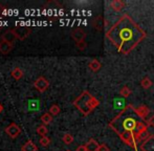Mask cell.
Masks as SVG:
<instances>
[{
  "label": "cell",
  "mask_w": 154,
  "mask_h": 151,
  "mask_svg": "<svg viewBox=\"0 0 154 151\" xmlns=\"http://www.w3.org/2000/svg\"><path fill=\"white\" fill-rule=\"evenodd\" d=\"M106 38L116 47L119 53L128 55L146 38V33L126 14L108 29Z\"/></svg>",
  "instance_id": "1"
},
{
  "label": "cell",
  "mask_w": 154,
  "mask_h": 151,
  "mask_svg": "<svg viewBox=\"0 0 154 151\" xmlns=\"http://www.w3.org/2000/svg\"><path fill=\"white\" fill-rule=\"evenodd\" d=\"M135 107L132 104H128L121 112L118 113L109 122V127L118 134V137L127 145V142L136 131L140 121L136 120V113L134 111Z\"/></svg>",
  "instance_id": "2"
},
{
  "label": "cell",
  "mask_w": 154,
  "mask_h": 151,
  "mask_svg": "<svg viewBox=\"0 0 154 151\" xmlns=\"http://www.w3.org/2000/svg\"><path fill=\"white\" fill-rule=\"evenodd\" d=\"M73 106L79 109L84 116H88L100 105V101L92 96L88 90H84L72 102Z\"/></svg>",
  "instance_id": "3"
},
{
  "label": "cell",
  "mask_w": 154,
  "mask_h": 151,
  "mask_svg": "<svg viewBox=\"0 0 154 151\" xmlns=\"http://www.w3.org/2000/svg\"><path fill=\"white\" fill-rule=\"evenodd\" d=\"M13 32L15 33L17 39H19V40H24V39H26L29 36V34L32 33V29L29 26L18 25V26H16L13 29Z\"/></svg>",
  "instance_id": "4"
},
{
  "label": "cell",
  "mask_w": 154,
  "mask_h": 151,
  "mask_svg": "<svg viewBox=\"0 0 154 151\" xmlns=\"http://www.w3.org/2000/svg\"><path fill=\"white\" fill-rule=\"evenodd\" d=\"M34 86H35V88L38 90V91L44 92L45 90L49 87V82L47 81L44 77H42V76H41V77H39L38 79L34 82Z\"/></svg>",
  "instance_id": "5"
},
{
  "label": "cell",
  "mask_w": 154,
  "mask_h": 151,
  "mask_svg": "<svg viewBox=\"0 0 154 151\" xmlns=\"http://www.w3.org/2000/svg\"><path fill=\"white\" fill-rule=\"evenodd\" d=\"M4 130H5L6 134H8V137H12V139H16L21 133V128L15 123H11Z\"/></svg>",
  "instance_id": "6"
},
{
  "label": "cell",
  "mask_w": 154,
  "mask_h": 151,
  "mask_svg": "<svg viewBox=\"0 0 154 151\" xmlns=\"http://www.w3.org/2000/svg\"><path fill=\"white\" fill-rule=\"evenodd\" d=\"M134 111H135L136 116L140 119L146 120V118H148L149 113H150V108L148 106H146V105H140V106L134 108Z\"/></svg>",
  "instance_id": "7"
},
{
  "label": "cell",
  "mask_w": 154,
  "mask_h": 151,
  "mask_svg": "<svg viewBox=\"0 0 154 151\" xmlns=\"http://www.w3.org/2000/svg\"><path fill=\"white\" fill-rule=\"evenodd\" d=\"M140 151H154V134H150V137L145 140L140 144Z\"/></svg>",
  "instance_id": "8"
},
{
  "label": "cell",
  "mask_w": 154,
  "mask_h": 151,
  "mask_svg": "<svg viewBox=\"0 0 154 151\" xmlns=\"http://www.w3.org/2000/svg\"><path fill=\"white\" fill-rule=\"evenodd\" d=\"M71 37H72L73 40L75 41V43L81 42V41L85 40L86 33H85V31H84V29L78 27V29H75L72 32H71Z\"/></svg>",
  "instance_id": "9"
},
{
  "label": "cell",
  "mask_w": 154,
  "mask_h": 151,
  "mask_svg": "<svg viewBox=\"0 0 154 151\" xmlns=\"http://www.w3.org/2000/svg\"><path fill=\"white\" fill-rule=\"evenodd\" d=\"M2 41H5L8 43H11V44H14L15 40L17 39L15 33L13 32V29H10V31H6L5 33L2 34Z\"/></svg>",
  "instance_id": "10"
},
{
  "label": "cell",
  "mask_w": 154,
  "mask_h": 151,
  "mask_svg": "<svg viewBox=\"0 0 154 151\" xmlns=\"http://www.w3.org/2000/svg\"><path fill=\"white\" fill-rule=\"evenodd\" d=\"M105 24H106V21L102 16L95 17L92 21V26L95 29H97V31H102L104 29V26H105Z\"/></svg>",
  "instance_id": "11"
},
{
  "label": "cell",
  "mask_w": 154,
  "mask_h": 151,
  "mask_svg": "<svg viewBox=\"0 0 154 151\" xmlns=\"http://www.w3.org/2000/svg\"><path fill=\"white\" fill-rule=\"evenodd\" d=\"M13 49V44L8 43L5 41H0V53L2 55H8L11 51Z\"/></svg>",
  "instance_id": "12"
},
{
  "label": "cell",
  "mask_w": 154,
  "mask_h": 151,
  "mask_svg": "<svg viewBox=\"0 0 154 151\" xmlns=\"http://www.w3.org/2000/svg\"><path fill=\"white\" fill-rule=\"evenodd\" d=\"M86 149L87 151H97L100 147V144L95 141L94 139H90L89 141L86 143Z\"/></svg>",
  "instance_id": "13"
},
{
  "label": "cell",
  "mask_w": 154,
  "mask_h": 151,
  "mask_svg": "<svg viewBox=\"0 0 154 151\" xmlns=\"http://www.w3.org/2000/svg\"><path fill=\"white\" fill-rule=\"evenodd\" d=\"M88 67H89V69L91 70V72H99V70L101 69L102 64L100 63L99 60L93 59V60H91V61L89 62V63H88Z\"/></svg>",
  "instance_id": "14"
},
{
  "label": "cell",
  "mask_w": 154,
  "mask_h": 151,
  "mask_svg": "<svg viewBox=\"0 0 154 151\" xmlns=\"http://www.w3.org/2000/svg\"><path fill=\"white\" fill-rule=\"evenodd\" d=\"M110 6H111V8L114 12H121L124 8V6H125V3H124L122 0H113L110 3Z\"/></svg>",
  "instance_id": "15"
},
{
  "label": "cell",
  "mask_w": 154,
  "mask_h": 151,
  "mask_svg": "<svg viewBox=\"0 0 154 151\" xmlns=\"http://www.w3.org/2000/svg\"><path fill=\"white\" fill-rule=\"evenodd\" d=\"M21 150L22 151H38V148H37V146L35 145L32 141H27L26 143L22 146Z\"/></svg>",
  "instance_id": "16"
},
{
  "label": "cell",
  "mask_w": 154,
  "mask_h": 151,
  "mask_svg": "<svg viewBox=\"0 0 154 151\" xmlns=\"http://www.w3.org/2000/svg\"><path fill=\"white\" fill-rule=\"evenodd\" d=\"M53 116H51V113L48 112H45L42 114V116H41V121H42L43 125H48L51 124V122H53Z\"/></svg>",
  "instance_id": "17"
},
{
  "label": "cell",
  "mask_w": 154,
  "mask_h": 151,
  "mask_svg": "<svg viewBox=\"0 0 154 151\" xmlns=\"http://www.w3.org/2000/svg\"><path fill=\"white\" fill-rule=\"evenodd\" d=\"M11 75H12V77L14 78L15 80H20L21 78L23 77V72L21 70V68H19V67H16L15 69H13L12 70V72H11Z\"/></svg>",
  "instance_id": "18"
},
{
  "label": "cell",
  "mask_w": 154,
  "mask_h": 151,
  "mask_svg": "<svg viewBox=\"0 0 154 151\" xmlns=\"http://www.w3.org/2000/svg\"><path fill=\"white\" fill-rule=\"evenodd\" d=\"M152 85H153L152 81H151L148 77H145L144 79H142V81H140V86H142L144 89H148V88H150Z\"/></svg>",
  "instance_id": "19"
},
{
  "label": "cell",
  "mask_w": 154,
  "mask_h": 151,
  "mask_svg": "<svg viewBox=\"0 0 154 151\" xmlns=\"http://www.w3.org/2000/svg\"><path fill=\"white\" fill-rule=\"evenodd\" d=\"M131 94H132V90L130 89L128 86H124V87L121 88V90H120V94L123 96L124 98H128L129 96H131Z\"/></svg>",
  "instance_id": "20"
},
{
  "label": "cell",
  "mask_w": 154,
  "mask_h": 151,
  "mask_svg": "<svg viewBox=\"0 0 154 151\" xmlns=\"http://www.w3.org/2000/svg\"><path fill=\"white\" fill-rule=\"evenodd\" d=\"M36 131H37V133H38L39 135H41L42 137H46V134H47V128L45 125H40V126H38Z\"/></svg>",
  "instance_id": "21"
},
{
  "label": "cell",
  "mask_w": 154,
  "mask_h": 151,
  "mask_svg": "<svg viewBox=\"0 0 154 151\" xmlns=\"http://www.w3.org/2000/svg\"><path fill=\"white\" fill-rule=\"evenodd\" d=\"M62 141H63V143H65L66 145H70V144L73 142V137L70 134V133H65L62 137Z\"/></svg>",
  "instance_id": "22"
},
{
  "label": "cell",
  "mask_w": 154,
  "mask_h": 151,
  "mask_svg": "<svg viewBox=\"0 0 154 151\" xmlns=\"http://www.w3.org/2000/svg\"><path fill=\"white\" fill-rule=\"evenodd\" d=\"M60 111H61V109H60V107L58 106L57 104H54L51 106V108H49V113L51 114V116H58V114L60 113Z\"/></svg>",
  "instance_id": "23"
},
{
  "label": "cell",
  "mask_w": 154,
  "mask_h": 151,
  "mask_svg": "<svg viewBox=\"0 0 154 151\" xmlns=\"http://www.w3.org/2000/svg\"><path fill=\"white\" fill-rule=\"evenodd\" d=\"M40 144L41 146H43V147H47V146L51 144V139L47 137H43L40 139Z\"/></svg>",
  "instance_id": "24"
},
{
  "label": "cell",
  "mask_w": 154,
  "mask_h": 151,
  "mask_svg": "<svg viewBox=\"0 0 154 151\" xmlns=\"http://www.w3.org/2000/svg\"><path fill=\"white\" fill-rule=\"evenodd\" d=\"M77 47L80 49V51H84V49L87 47V43H86V41L84 40V41H81V42H78L77 44Z\"/></svg>",
  "instance_id": "25"
},
{
  "label": "cell",
  "mask_w": 154,
  "mask_h": 151,
  "mask_svg": "<svg viewBox=\"0 0 154 151\" xmlns=\"http://www.w3.org/2000/svg\"><path fill=\"white\" fill-rule=\"evenodd\" d=\"M146 124L148 127H152V128H154V114L146 121Z\"/></svg>",
  "instance_id": "26"
},
{
  "label": "cell",
  "mask_w": 154,
  "mask_h": 151,
  "mask_svg": "<svg viewBox=\"0 0 154 151\" xmlns=\"http://www.w3.org/2000/svg\"><path fill=\"white\" fill-rule=\"evenodd\" d=\"M97 151H110L109 149V147H108L106 144H101L100 145V147H99V150Z\"/></svg>",
  "instance_id": "27"
},
{
  "label": "cell",
  "mask_w": 154,
  "mask_h": 151,
  "mask_svg": "<svg viewBox=\"0 0 154 151\" xmlns=\"http://www.w3.org/2000/svg\"><path fill=\"white\" fill-rule=\"evenodd\" d=\"M75 151H87V149H86L85 145H80V146H78V147H77Z\"/></svg>",
  "instance_id": "28"
},
{
  "label": "cell",
  "mask_w": 154,
  "mask_h": 151,
  "mask_svg": "<svg viewBox=\"0 0 154 151\" xmlns=\"http://www.w3.org/2000/svg\"><path fill=\"white\" fill-rule=\"evenodd\" d=\"M2 110H3V107H2V105L0 104V113L2 112Z\"/></svg>",
  "instance_id": "29"
},
{
  "label": "cell",
  "mask_w": 154,
  "mask_h": 151,
  "mask_svg": "<svg viewBox=\"0 0 154 151\" xmlns=\"http://www.w3.org/2000/svg\"><path fill=\"white\" fill-rule=\"evenodd\" d=\"M66 151H71V150H66Z\"/></svg>",
  "instance_id": "30"
}]
</instances>
